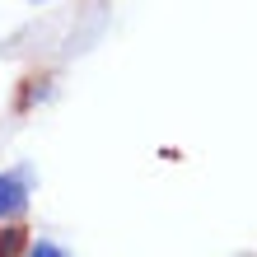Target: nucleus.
Masks as SVG:
<instances>
[{"mask_svg":"<svg viewBox=\"0 0 257 257\" xmlns=\"http://www.w3.org/2000/svg\"><path fill=\"white\" fill-rule=\"evenodd\" d=\"M28 210V169L0 173V220H19Z\"/></svg>","mask_w":257,"mask_h":257,"instance_id":"1","label":"nucleus"},{"mask_svg":"<svg viewBox=\"0 0 257 257\" xmlns=\"http://www.w3.org/2000/svg\"><path fill=\"white\" fill-rule=\"evenodd\" d=\"M33 5H38V0H33Z\"/></svg>","mask_w":257,"mask_h":257,"instance_id":"4","label":"nucleus"},{"mask_svg":"<svg viewBox=\"0 0 257 257\" xmlns=\"http://www.w3.org/2000/svg\"><path fill=\"white\" fill-rule=\"evenodd\" d=\"M28 257H70L61 243H52V238H38L33 248H28Z\"/></svg>","mask_w":257,"mask_h":257,"instance_id":"3","label":"nucleus"},{"mask_svg":"<svg viewBox=\"0 0 257 257\" xmlns=\"http://www.w3.org/2000/svg\"><path fill=\"white\" fill-rule=\"evenodd\" d=\"M28 229L19 220H0V257H28Z\"/></svg>","mask_w":257,"mask_h":257,"instance_id":"2","label":"nucleus"}]
</instances>
